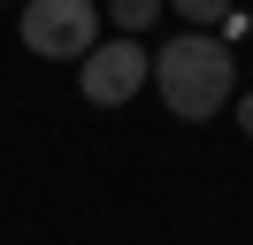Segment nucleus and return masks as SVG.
<instances>
[{
	"label": "nucleus",
	"mask_w": 253,
	"mask_h": 245,
	"mask_svg": "<svg viewBox=\"0 0 253 245\" xmlns=\"http://www.w3.org/2000/svg\"><path fill=\"white\" fill-rule=\"evenodd\" d=\"M230 84H238V61H230V39L215 31H176L169 46L154 54V92L176 122H207L230 107Z\"/></svg>",
	"instance_id": "nucleus-1"
},
{
	"label": "nucleus",
	"mask_w": 253,
	"mask_h": 245,
	"mask_svg": "<svg viewBox=\"0 0 253 245\" xmlns=\"http://www.w3.org/2000/svg\"><path fill=\"white\" fill-rule=\"evenodd\" d=\"M23 46L39 61H84L100 46V0H23Z\"/></svg>",
	"instance_id": "nucleus-2"
},
{
	"label": "nucleus",
	"mask_w": 253,
	"mask_h": 245,
	"mask_svg": "<svg viewBox=\"0 0 253 245\" xmlns=\"http://www.w3.org/2000/svg\"><path fill=\"white\" fill-rule=\"evenodd\" d=\"M77 84H84V100H92V107H123V100H138V92L154 84V54H146L130 31H115V39H100L92 54H84Z\"/></svg>",
	"instance_id": "nucleus-3"
},
{
	"label": "nucleus",
	"mask_w": 253,
	"mask_h": 245,
	"mask_svg": "<svg viewBox=\"0 0 253 245\" xmlns=\"http://www.w3.org/2000/svg\"><path fill=\"white\" fill-rule=\"evenodd\" d=\"M100 15H115V31H130V39H146L161 23V0H100Z\"/></svg>",
	"instance_id": "nucleus-4"
},
{
	"label": "nucleus",
	"mask_w": 253,
	"mask_h": 245,
	"mask_svg": "<svg viewBox=\"0 0 253 245\" xmlns=\"http://www.w3.org/2000/svg\"><path fill=\"white\" fill-rule=\"evenodd\" d=\"M161 8H176V23H192V31H222L230 0H161Z\"/></svg>",
	"instance_id": "nucleus-5"
},
{
	"label": "nucleus",
	"mask_w": 253,
	"mask_h": 245,
	"mask_svg": "<svg viewBox=\"0 0 253 245\" xmlns=\"http://www.w3.org/2000/svg\"><path fill=\"white\" fill-rule=\"evenodd\" d=\"M238 122H246V138H253V100H238Z\"/></svg>",
	"instance_id": "nucleus-6"
}]
</instances>
